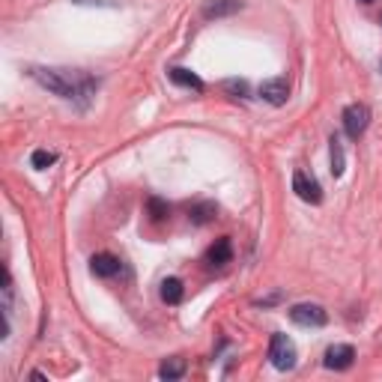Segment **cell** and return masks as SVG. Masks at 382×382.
Here are the masks:
<instances>
[{
	"mask_svg": "<svg viewBox=\"0 0 382 382\" xmlns=\"http://www.w3.org/2000/svg\"><path fill=\"white\" fill-rule=\"evenodd\" d=\"M33 81L45 90H51L54 96L78 102L81 108H87V102L96 96V81L87 72H75V69H48V66H33L30 69Z\"/></svg>",
	"mask_w": 382,
	"mask_h": 382,
	"instance_id": "1",
	"label": "cell"
},
{
	"mask_svg": "<svg viewBox=\"0 0 382 382\" xmlns=\"http://www.w3.org/2000/svg\"><path fill=\"white\" fill-rule=\"evenodd\" d=\"M269 359L278 370H293L296 368V343L287 338V334H272L269 343Z\"/></svg>",
	"mask_w": 382,
	"mask_h": 382,
	"instance_id": "2",
	"label": "cell"
},
{
	"mask_svg": "<svg viewBox=\"0 0 382 382\" xmlns=\"http://www.w3.org/2000/svg\"><path fill=\"white\" fill-rule=\"evenodd\" d=\"M290 320L296 325H308V329H320V325L329 323V314H325L323 305H314V302H302V305H293L290 308Z\"/></svg>",
	"mask_w": 382,
	"mask_h": 382,
	"instance_id": "3",
	"label": "cell"
},
{
	"mask_svg": "<svg viewBox=\"0 0 382 382\" xmlns=\"http://www.w3.org/2000/svg\"><path fill=\"white\" fill-rule=\"evenodd\" d=\"M370 125V108L368 105H361V102H356V105H347L343 108V132L350 134V138H361L365 134V129Z\"/></svg>",
	"mask_w": 382,
	"mask_h": 382,
	"instance_id": "4",
	"label": "cell"
},
{
	"mask_svg": "<svg viewBox=\"0 0 382 382\" xmlns=\"http://www.w3.org/2000/svg\"><path fill=\"white\" fill-rule=\"evenodd\" d=\"M293 191L299 197L305 200V203H323V188H320V183H316L314 177H308L305 170H296L293 174Z\"/></svg>",
	"mask_w": 382,
	"mask_h": 382,
	"instance_id": "5",
	"label": "cell"
},
{
	"mask_svg": "<svg viewBox=\"0 0 382 382\" xmlns=\"http://www.w3.org/2000/svg\"><path fill=\"white\" fill-rule=\"evenodd\" d=\"M260 96H263V102H269V105H287V99H290V84H287V78H269V81H263L260 84Z\"/></svg>",
	"mask_w": 382,
	"mask_h": 382,
	"instance_id": "6",
	"label": "cell"
},
{
	"mask_svg": "<svg viewBox=\"0 0 382 382\" xmlns=\"http://www.w3.org/2000/svg\"><path fill=\"white\" fill-rule=\"evenodd\" d=\"M352 361H356V350L350 343H334L325 350V368L329 370H347L352 368Z\"/></svg>",
	"mask_w": 382,
	"mask_h": 382,
	"instance_id": "7",
	"label": "cell"
},
{
	"mask_svg": "<svg viewBox=\"0 0 382 382\" xmlns=\"http://www.w3.org/2000/svg\"><path fill=\"white\" fill-rule=\"evenodd\" d=\"M242 6H245L242 0H206V3L200 6V15L209 18V21H212V18H230L239 12Z\"/></svg>",
	"mask_w": 382,
	"mask_h": 382,
	"instance_id": "8",
	"label": "cell"
},
{
	"mask_svg": "<svg viewBox=\"0 0 382 382\" xmlns=\"http://www.w3.org/2000/svg\"><path fill=\"white\" fill-rule=\"evenodd\" d=\"M90 272H93L96 278H114L117 272H120V260L114 257V254H96L93 260H90Z\"/></svg>",
	"mask_w": 382,
	"mask_h": 382,
	"instance_id": "9",
	"label": "cell"
},
{
	"mask_svg": "<svg viewBox=\"0 0 382 382\" xmlns=\"http://www.w3.org/2000/svg\"><path fill=\"white\" fill-rule=\"evenodd\" d=\"M168 78L174 81V84L179 87H188V90H194V93H203V81H200L191 69H183V66H174V69H168Z\"/></svg>",
	"mask_w": 382,
	"mask_h": 382,
	"instance_id": "10",
	"label": "cell"
},
{
	"mask_svg": "<svg viewBox=\"0 0 382 382\" xmlns=\"http://www.w3.org/2000/svg\"><path fill=\"white\" fill-rule=\"evenodd\" d=\"M230 257H233V245H230V239H215V245L206 251V263L209 266H224V263H230Z\"/></svg>",
	"mask_w": 382,
	"mask_h": 382,
	"instance_id": "11",
	"label": "cell"
},
{
	"mask_svg": "<svg viewBox=\"0 0 382 382\" xmlns=\"http://www.w3.org/2000/svg\"><path fill=\"white\" fill-rule=\"evenodd\" d=\"M183 296H185V287H183V281H179V278H165V281H161V299H165L168 305H179V302H183Z\"/></svg>",
	"mask_w": 382,
	"mask_h": 382,
	"instance_id": "12",
	"label": "cell"
},
{
	"mask_svg": "<svg viewBox=\"0 0 382 382\" xmlns=\"http://www.w3.org/2000/svg\"><path fill=\"white\" fill-rule=\"evenodd\" d=\"M215 215H218V206L215 203H197V206H191V221H194V224H209Z\"/></svg>",
	"mask_w": 382,
	"mask_h": 382,
	"instance_id": "13",
	"label": "cell"
},
{
	"mask_svg": "<svg viewBox=\"0 0 382 382\" xmlns=\"http://www.w3.org/2000/svg\"><path fill=\"white\" fill-rule=\"evenodd\" d=\"M185 374V359H168L165 365L159 368V376L161 379H179Z\"/></svg>",
	"mask_w": 382,
	"mask_h": 382,
	"instance_id": "14",
	"label": "cell"
},
{
	"mask_svg": "<svg viewBox=\"0 0 382 382\" xmlns=\"http://www.w3.org/2000/svg\"><path fill=\"white\" fill-rule=\"evenodd\" d=\"M332 177H341L343 174V143L338 134H332Z\"/></svg>",
	"mask_w": 382,
	"mask_h": 382,
	"instance_id": "15",
	"label": "cell"
},
{
	"mask_svg": "<svg viewBox=\"0 0 382 382\" xmlns=\"http://www.w3.org/2000/svg\"><path fill=\"white\" fill-rule=\"evenodd\" d=\"M54 161H57V156H54V152H48V150H36L33 156H30V165H33L36 170H45V168H51Z\"/></svg>",
	"mask_w": 382,
	"mask_h": 382,
	"instance_id": "16",
	"label": "cell"
},
{
	"mask_svg": "<svg viewBox=\"0 0 382 382\" xmlns=\"http://www.w3.org/2000/svg\"><path fill=\"white\" fill-rule=\"evenodd\" d=\"M150 218H152V221H161V218H165L168 212H170V206L165 203V200H161V197H150Z\"/></svg>",
	"mask_w": 382,
	"mask_h": 382,
	"instance_id": "17",
	"label": "cell"
},
{
	"mask_svg": "<svg viewBox=\"0 0 382 382\" xmlns=\"http://www.w3.org/2000/svg\"><path fill=\"white\" fill-rule=\"evenodd\" d=\"M224 87L230 90V93H236V96H245V93H248V84H245V81H227Z\"/></svg>",
	"mask_w": 382,
	"mask_h": 382,
	"instance_id": "18",
	"label": "cell"
},
{
	"mask_svg": "<svg viewBox=\"0 0 382 382\" xmlns=\"http://www.w3.org/2000/svg\"><path fill=\"white\" fill-rule=\"evenodd\" d=\"M75 3H99V6H114L111 0H75Z\"/></svg>",
	"mask_w": 382,
	"mask_h": 382,
	"instance_id": "19",
	"label": "cell"
},
{
	"mask_svg": "<svg viewBox=\"0 0 382 382\" xmlns=\"http://www.w3.org/2000/svg\"><path fill=\"white\" fill-rule=\"evenodd\" d=\"M359 3H374V0H359Z\"/></svg>",
	"mask_w": 382,
	"mask_h": 382,
	"instance_id": "20",
	"label": "cell"
}]
</instances>
